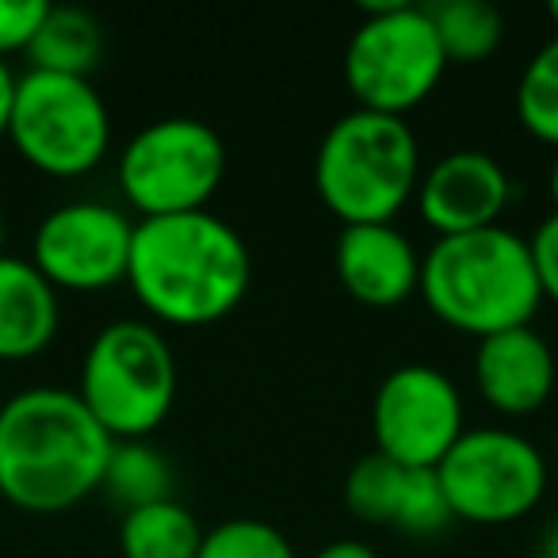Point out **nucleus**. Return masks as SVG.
<instances>
[{"label":"nucleus","instance_id":"nucleus-1","mask_svg":"<svg viewBox=\"0 0 558 558\" xmlns=\"http://www.w3.org/2000/svg\"><path fill=\"white\" fill-rule=\"evenodd\" d=\"M126 283L154 322L180 329L210 326L248 295L253 253L245 238L210 210L138 218Z\"/></svg>","mask_w":558,"mask_h":558},{"label":"nucleus","instance_id":"nucleus-2","mask_svg":"<svg viewBox=\"0 0 558 558\" xmlns=\"http://www.w3.org/2000/svg\"><path fill=\"white\" fill-rule=\"evenodd\" d=\"M111 448L77 390H16L0 405V497L24 512L73 509L104 486Z\"/></svg>","mask_w":558,"mask_h":558},{"label":"nucleus","instance_id":"nucleus-3","mask_svg":"<svg viewBox=\"0 0 558 558\" xmlns=\"http://www.w3.org/2000/svg\"><path fill=\"white\" fill-rule=\"evenodd\" d=\"M417 291L444 326L478 341L501 329L532 326L543 303L527 238L509 226L436 238L421 256Z\"/></svg>","mask_w":558,"mask_h":558},{"label":"nucleus","instance_id":"nucleus-4","mask_svg":"<svg viewBox=\"0 0 558 558\" xmlns=\"http://www.w3.org/2000/svg\"><path fill=\"white\" fill-rule=\"evenodd\" d=\"M421 184V142L398 116L352 108L322 134L314 187L341 226L395 222Z\"/></svg>","mask_w":558,"mask_h":558},{"label":"nucleus","instance_id":"nucleus-5","mask_svg":"<svg viewBox=\"0 0 558 558\" xmlns=\"http://www.w3.org/2000/svg\"><path fill=\"white\" fill-rule=\"evenodd\" d=\"M177 356L154 322L119 318L81 360V402L111 440H149L177 402Z\"/></svg>","mask_w":558,"mask_h":558},{"label":"nucleus","instance_id":"nucleus-6","mask_svg":"<svg viewBox=\"0 0 558 558\" xmlns=\"http://www.w3.org/2000/svg\"><path fill=\"white\" fill-rule=\"evenodd\" d=\"M448 58L421 4H364V20L344 47V85L356 108L405 119L444 81Z\"/></svg>","mask_w":558,"mask_h":558},{"label":"nucleus","instance_id":"nucleus-7","mask_svg":"<svg viewBox=\"0 0 558 558\" xmlns=\"http://www.w3.org/2000/svg\"><path fill=\"white\" fill-rule=\"evenodd\" d=\"M32 169L47 177H85L111 149V116L88 77L27 70L16 77L9 134Z\"/></svg>","mask_w":558,"mask_h":558},{"label":"nucleus","instance_id":"nucleus-8","mask_svg":"<svg viewBox=\"0 0 558 558\" xmlns=\"http://www.w3.org/2000/svg\"><path fill=\"white\" fill-rule=\"evenodd\" d=\"M226 138L192 116L142 126L119 154V192L142 218L207 210L226 180Z\"/></svg>","mask_w":558,"mask_h":558},{"label":"nucleus","instance_id":"nucleus-9","mask_svg":"<svg viewBox=\"0 0 558 558\" xmlns=\"http://www.w3.org/2000/svg\"><path fill=\"white\" fill-rule=\"evenodd\" d=\"M456 520L512 524L547 494V459L512 428H466L436 466Z\"/></svg>","mask_w":558,"mask_h":558},{"label":"nucleus","instance_id":"nucleus-10","mask_svg":"<svg viewBox=\"0 0 558 558\" xmlns=\"http://www.w3.org/2000/svg\"><path fill=\"white\" fill-rule=\"evenodd\" d=\"M375 451L410 471H436L466 433L463 395L433 364H398L383 375L372 402Z\"/></svg>","mask_w":558,"mask_h":558},{"label":"nucleus","instance_id":"nucleus-11","mask_svg":"<svg viewBox=\"0 0 558 558\" xmlns=\"http://www.w3.org/2000/svg\"><path fill=\"white\" fill-rule=\"evenodd\" d=\"M134 222L111 203L77 199L39 222L27 260L54 291H108L126 283Z\"/></svg>","mask_w":558,"mask_h":558},{"label":"nucleus","instance_id":"nucleus-12","mask_svg":"<svg viewBox=\"0 0 558 558\" xmlns=\"http://www.w3.org/2000/svg\"><path fill=\"white\" fill-rule=\"evenodd\" d=\"M512 199V180L505 165L486 149H451L436 165L421 169L417 203L421 218L440 238L501 226Z\"/></svg>","mask_w":558,"mask_h":558},{"label":"nucleus","instance_id":"nucleus-13","mask_svg":"<svg viewBox=\"0 0 558 558\" xmlns=\"http://www.w3.org/2000/svg\"><path fill=\"white\" fill-rule=\"evenodd\" d=\"M333 268L341 288L375 311L402 306L421 283V253L395 222L341 226Z\"/></svg>","mask_w":558,"mask_h":558},{"label":"nucleus","instance_id":"nucleus-14","mask_svg":"<svg viewBox=\"0 0 558 558\" xmlns=\"http://www.w3.org/2000/svg\"><path fill=\"white\" fill-rule=\"evenodd\" d=\"M558 364L555 349L532 326L489 333L474 349V387L489 410L505 417H524L547 405L555 395Z\"/></svg>","mask_w":558,"mask_h":558},{"label":"nucleus","instance_id":"nucleus-15","mask_svg":"<svg viewBox=\"0 0 558 558\" xmlns=\"http://www.w3.org/2000/svg\"><path fill=\"white\" fill-rule=\"evenodd\" d=\"M62 326V303L27 256L0 253V360H32L50 349Z\"/></svg>","mask_w":558,"mask_h":558},{"label":"nucleus","instance_id":"nucleus-16","mask_svg":"<svg viewBox=\"0 0 558 558\" xmlns=\"http://www.w3.org/2000/svg\"><path fill=\"white\" fill-rule=\"evenodd\" d=\"M203 543V527L187 505L169 501L126 509L119 524V550L123 558H195Z\"/></svg>","mask_w":558,"mask_h":558},{"label":"nucleus","instance_id":"nucleus-17","mask_svg":"<svg viewBox=\"0 0 558 558\" xmlns=\"http://www.w3.org/2000/svg\"><path fill=\"white\" fill-rule=\"evenodd\" d=\"M104 54V32L96 16L85 9H54L50 4L39 35L27 47L32 70L62 73V77H88L100 65Z\"/></svg>","mask_w":558,"mask_h":558},{"label":"nucleus","instance_id":"nucleus-18","mask_svg":"<svg viewBox=\"0 0 558 558\" xmlns=\"http://www.w3.org/2000/svg\"><path fill=\"white\" fill-rule=\"evenodd\" d=\"M425 12L433 20L448 65L486 62L505 39V16L489 0H440V4H425Z\"/></svg>","mask_w":558,"mask_h":558},{"label":"nucleus","instance_id":"nucleus-19","mask_svg":"<svg viewBox=\"0 0 558 558\" xmlns=\"http://www.w3.org/2000/svg\"><path fill=\"white\" fill-rule=\"evenodd\" d=\"M100 489H108L111 501H119L123 509L169 501L172 466L165 459V451H157L149 440H116Z\"/></svg>","mask_w":558,"mask_h":558},{"label":"nucleus","instance_id":"nucleus-20","mask_svg":"<svg viewBox=\"0 0 558 558\" xmlns=\"http://www.w3.org/2000/svg\"><path fill=\"white\" fill-rule=\"evenodd\" d=\"M405 474L410 466H398L383 451H367L352 463L349 478H344V505L356 520L379 527H395L398 505H402Z\"/></svg>","mask_w":558,"mask_h":558},{"label":"nucleus","instance_id":"nucleus-21","mask_svg":"<svg viewBox=\"0 0 558 558\" xmlns=\"http://www.w3.org/2000/svg\"><path fill=\"white\" fill-rule=\"evenodd\" d=\"M517 119L527 134L558 146V35L539 47L517 81Z\"/></svg>","mask_w":558,"mask_h":558},{"label":"nucleus","instance_id":"nucleus-22","mask_svg":"<svg viewBox=\"0 0 558 558\" xmlns=\"http://www.w3.org/2000/svg\"><path fill=\"white\" fill-rule=\"evenodd\" d=\"M195 558H299L276 524L256 517H233L207 527Z\"/></svg>","mask_w":558,"mask_h":558},{"label":"nucleus","instance_id":"nucleus-23","mask_svg":"<svg viewBox=\"0 0 558 558\" xmlns=\"http://www.w3.org/2000/svg\"><path fill=\"white\" fill-rule=\"evenodd\" d=\"M451 509L448 497L440 489L436 471H410L405 474V489H402V505H398L395 517V532L402 535H436L451 524Z\"/></svg>","mask_w":558,"mask_h":558},{"label":"nucleus","instance_id":"nucleus-24","mask_svg":"<svg viewBox=\"0 0 558 558\" xmlns=\"http://www.w3.org/2000/svg\"><path fill=\"white\" fill-rule=\"evenodd\" d=\"M47 12V0H0V62L9 54H20V50L27 54Z\"/></svg>","mask_w":558,"mask_h":558},{"label":"nucleus","instance_id":"nucleus-25","mask_svg":"<svg viewBox=\"0 0 558 558\" xmlns=\"http://www.w3.org/2000/svg\"><path fill=\"white\" fill-rule=\"evenodd\" d=\"M527 253H532V268L535 279H539L543 299L558 303V210L535 226V233L527 238Z\"/></svg>","mask_w":558,"mask_h":558},{"label":"nucleus","instance_id":"nucleus-26","mask_svg":"<svg viewBox=\"0 0 558 558\" xmlns=\"http://www.w3.org/2000/svg\"><path fill=\"white\" fill-rule=\"evenodd\" d=\"M314 558H379V550L367 539H333L318 550Z\"/></svg>","mask_w":558,"mask_h":558},{"label":"nucleus","instance_id":"nucleus-27","mask_svg":"<svg viewBox=\"0 0 558 558\" xmlns=\"http://www.w3.org/2000/svg\"><path fill=\"white\" fill-rule=\"evenodd\" d=\"M12 96H16V73L9 70V62H0V138L9 134Z\"/></svg>","mask_w":558,"mask_h":558},{"label":"nucleus","instance_id":"nucleus-28","mask_svg":"<svg viewBox=\"0 0 558 558\" xmlns=\"http://www.w3.org/2000/svg\"><path fill=\"white\" fill-rule=\"evenodd\" d=\"M539 558H558V520L543 532L539 539Z\"/></svg>","mask_w":558,"mask_h":558},{"label":"nucleus","instance_id":"nucleus-29","mask_svg":"<svg viewBox=\"0 0 558 558\" xmlns=\"http://www.w3.org/2000/svg\"><path fill=\"white\" fill-rule=\"evenodd\" d=\"M547 192H550V203H555L558 210V157L550 161V172H547Z\"/></svg>","mask_w":558,"mask_h":558},{"label":"nucleus","instance_id":"nucleus-30","mask_svg":"<svg viewBox=\"0 0 558 558\" xmlns=\"http://www.w3.org/2000/svg\"><path fill=\"white\" fill-rule=\"evenodd\" d=\"M4 238H9V222H4V207H0V253H4Z\"/></svg>","mask_w":558,"mask_h":558},{"label":"nucleus","instance_id":"nucleus-31","mask_svg":"<svg viewBox=\"0 0 558 558\" xmlns=\"http://www.w3.org/2000/svg\"><path fill=\"white\" fill-rule=\"evenodd\" d=\"M547 16L555 20V27H558V0H550V4H547Z\"/></svg>","mask_w":558,"mask_h":558}]
</instances>
